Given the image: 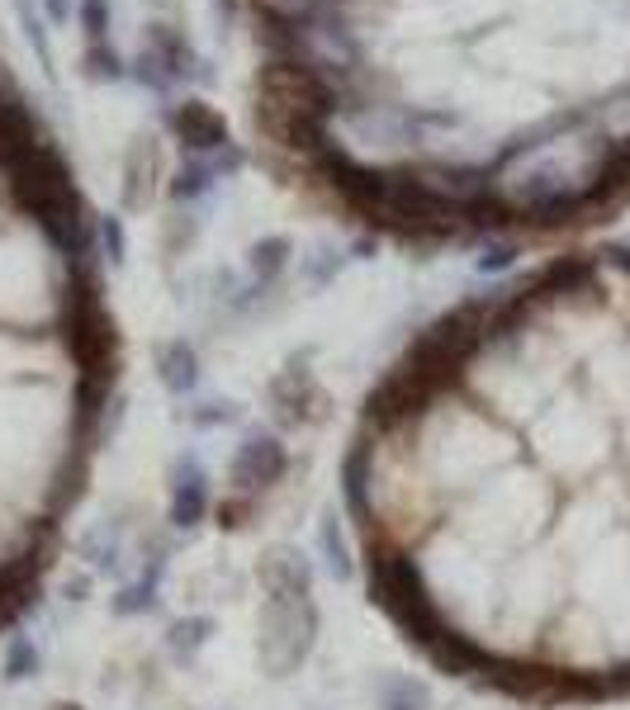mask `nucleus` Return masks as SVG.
Segmentation results:
<instances>
[{
  "mask_svg": "<svg viewBox=\"0 0 630 710\" xmlns=\"http://www.w3.org/2000/svg\"><path fill=\"white\" fill-rule=\"evenodd\" d=\"M185 426H195V432H219V426H233L242 422V403L237 398H204V403H190L181 413Z\"/></svg>",
  "mask_w": 630,
  "mask_h": 710,
  "instance_id": "nucleus-17",
  "label": "nucleus"
},
{
  "mask_svg": "<svg viewBox=\"0 0 630 710\" xmlns=\"http://www.w3.org/2000/svg\"><path fill=\"white\" fill-rule=\"evenodd\" d=\"M256 582L261 592H313V559L299 545H271L256 559Z\"/></svg>",
  "mask_w": 630,
  "mask_h": 710,
  "instance_id": "nucleus-5",
  "label": "nucleus"
},
{
  "mask_svg": "<svg viewBox=\"0 0 630 710\" xmlns=\"http://www.w3.org/2000/svg\"><path fill=\"white\" fill-rule=\"evenodd\" d=\"M209 507H214V488H209L204 459L195 450H181L176 459H171V503H166L171 530H181V536L200 530Z\"/></svg>",
  "mask_w": 630,
  "mask_h": 710,
  "instance_id": "nucleus-4",
  "label": "nucleus"
},
{
  "mask_svg": "<svg viewBox=\"0 0 630 710\" xmlns=\"http://www.w3.org/2000/svg\"><path fill=\"white\" fill-rule=\"evenodd\" d=\"M95 233H100V246H104V256H110V265H124L129 261V237H124V223H119L114 213L95 223Z\"/></svg>",
  "mask_w": 630,
  "mask_h": 710,
  "instance_id": "nucleus-19",
  "label": "nucleus"
},
{
  "mask_svg": "<svg viewBox=\"0 0 630 710\" xmlns=\"http://www.w3.org/2000/svg\"><path fill=\"white\" fill-rule=\"evenodd\" d=\"M85 67H91V77H119V71H124V67H119V58H114V52L110 48H91V52H85Z\"/></svg>",
  "mask_w": 630,
  "mask_h": 710,
  "instance_id": "nucleus-24",
  "label": "nucleus"
},
{
  "mask_svg": "<svg viewBox=\"0 0 630 710\" xmlns=\"http://www.w3.org/2000/svg\"><path fill=\"white\" fill-rule=\"evenodd\" d=\"M261 95H266L275 114H299V119H318V123L337 110L327 81L308 62H271L261 71Z\"/></svg>",
  "mask_w": 630,
  "mask_h": 710,
  "instance_id": "nucleus-2",
  "label": "nucleus"
},
{
  "mask_svg": "<svg viewBox=\"0 0 630 710\" xmlns=\"http://www.w3.org/2000/svg\"><path fill=\"white\" fill-rule=\"evenodd\" d=\"M370 701L375 710H431V687L413 672H379L370 682Z\"/></svg>",
  "mask_w": 630,
  "mask_h": 710,
  "instance_id": "nucleus-9",
  "label": "nucleus"
},
{
  "mask_svg": "<svg viewBox=\"0 0 630 710\" xmlns=\"http://www.w3.org/2000/svg\"><path fill=\"white\" fill-rule=\"evenodd\" d=\"M512 261H517V246H512V242H494V246H484V252H479L475 271H479V275H498V271H507Z\"/></svg>",
  "mask_w": 630,
  "mask_h": 710,
  "instance_id": "nucleus-21",
  "label": "nucleus"
},
{
  "mask_svg": "<svg viewBox=\"0 0 630 710\" xmlns=\"http://www.w3.org/2000/svg\"><path fill=\"white\" fill-rule=\"evenodd\" d=\"M162 611V578H148L138 574L133 582H124L114 597H110V616L119 620H133V616H152Z\"/></svg>",
  "mask_w": 630,
  "mask_h": 710,
  "instance_id": "nucleus-15",
  "label": "nucleus"
},
{
  "mask_svg": "<svg viewBox=\"0 0 630 710\" xmlns=\"http://www.w3.org/2000/svg\"><path fill=\"white\" fill-rule=\"evenodd\" d=\"M285 469H289V446L275 432H261V426H252V432L242 436V446L233 450L227 478H233V493L237 497H256L261 488L280 484Z\"/></svg>",
  "mask_w": 630,
  "mask_h": 710,
  "instance_id": "nucleus-3",
  "label": "nucleus"
},
{
  "mask_svg": "<svg viewBox=\"0 0 630 710\" xmlns=\"http://www.w3.org/2000/svg\"><path fill=\"white\" fill-rule=\"evenodd\" d=\"M342 497L356 521H370V450L356 446L342 459Z\"/></svg>",
  "mask_w": 630,
  "mask_h": 710,
  "instance_id": "nucleus-13",
  "label": "nucleus"
},
{
  "mask_svg": "<svg viewBox=\"0 0 630 710\" xmlns=\"http://www.w3.org/2000/svg\"><path fill=\"white\" fill-rule=\"evenodd\" d=\"M39 668H43V649L33 645V635H10L6 649H0V682L20 687L29 678H39Z\"/></svg>",
  "mask_w": 630,
  "mask_h": 710,
  "instance_id": "nucleus-14",
  "label": "nucleus"
},
{
  "mask_svg": "<svg viewBox=\"0 0 630 710\" xmlns=\"http://www.w3.org/2000/svg\"><path fill=\"white\" fill-rule=\"evenodd\" d=\"M214 175H219V166L190 162V166L176 171V185H171V194H176V200H195V194H204L209 185H214Z\"/></svg>",
  "mask_w": 630,
  "mask_h": 710,
  "instance_id": "nucleus-18",
  "label": "nucleus"
},
{
  "mask_svg": "<svg viewBox=\"0 0 630 710\" xmlns=\"http://www.w3.org/2000/svg\"><path fill=\"white\" fill-rule=\"evenodd\" d=\"M156 379H162V388L171 398H190L200 388V355L185 336L156 346Z\"/></svg>",
  "mask_w": 630,
  "mask_h": 710,
  "instance_id": "nucleus-6",
  "label": "nucleus"
},
{
  "mask_svg": "<svg viewBox=\"0 0 630 710\" xmlns=\"http://www.w3.org/2000/svg\"><path fill=\"white\" fill-rule=\"evenodd\" d=\"M48 14H52V20H67V14H72V6H67V0H48Z\"/></svg>",
  "mask_w": 630,
  "mask_h": 710,
  "instance_id": "nucleus-25",
  "label": "nucleus"
},
{
  "mask_svg": "<svg viewBox=\"0 0 630 710\" xmlns=\"http://www.w3.org/2000/svg\"><path fill=\"white\" fill-rule=\"evenodd\" d=\"M58 710H85V706H58Z\"/></svg>",
  "mask_w": 630,
  "mask_h": 710,
  "instance_id": "nucleus-26",
  "label": "nucleus"
},
{
  "mask_svg": "<svg viewBox=\"0 0 630 710\" xmlns=\"http://www.w3.org/2000/svg\"><path fill=\"white\" fill-rule=\"evenodd\" d=\"M318 555H323V568L337 582H356V574H360V568H356V549H352V540H346L337 507H327L323 521H318Z\"/></svg>",
  "mask_w": 630,
  "mask_h": 710,
  "instance_id": "nucleus-10",
  "label": "nucleus"
},
{
  "mask_svg": "<svg viewBox=\"0 0 630 710\" xmlns=\"http://www.w3.org/2000/svg\"><path fill=\"white\" fill-rule=\"evenodd\" d=\"M289 256H294V242H289V237H261V242H252L247 271H252V280H256V290H266V284L289 265Z\"/></svg>",
  "mask_w": 630,
  "mask_h": 710,
  "instance_id": "nucleus-16",
  "label": "nucleus"
},
{
  "mask_svg": "<svg viewBox=\"0 0 630 710\" xmlns=\"http://www.w3.org/2000/svg\"><path fill=\"white\" fill-rule=\"evenodd\" d=\"M20 6V24H24V33H29V43H33V52H39V62H43V71L52 77V48H48V33H43V24H39V14L29 10V0H14Z\"/></svg>",
  "mask_w": 630,
  "mask_h": 710,
  "instance_id": "nucleus-20",
  "label": "nucleus"
},
{
  "mask_svg": "<svg viewBox=\"0 0 630 710\" xmlns=\"http://www.w3.org/2000/svg\"><path fill=\"white\" fill-rule=\"evenodd\" d=\"M39 148V138H33V119L20 100H0V162L6 171L14 162H24V156Z\"/></svg>",
  "mask_w": 630,
  "mask_h": 710,
  "instance_id": "nucleus-12",
  "label": "nucleus"
},
{
  "mask_svg": "<svg viewBox=\"0 0 630 710\" xmlns=\"http://www.w3.org/2000/svg\"><path fill=\"white\" fill-rule=\"evenodd\" d=\"M81 24H85V33L100 43L104 39V29H110V6L104 0H81Z\"/></svg>",
  "mask_w": 630,
  "mask_h": 710,
  "instance_id": "nucleus-22",
  "label": "nucleus"
},
{
  "mask_svg": "<svg viewBox=\"0 0 630 710\" xmlns=\"http://www.w3.org/2000/svg\"><path fill=\"white\" fill-rule=\"evenodd\" d=\"M214 630H219V620H214V616H204V611H195V616L171 620L166 635H162V645H166V653H171L176 663H195L200 653L209 649V639H214Z\"/></svg>",
  "mask_w": 630,
  "mask_h": 710,
  "instance_id": "nucleus-11",
  "label": "nucleus"
},
{
  "mask_svg": "<svg viewBox=\"0 0 630 710\" xmlns=\"http://www.w3.org/2000/svg\"><path fill=\"white\" fill-rule=\"evenodd\" d=\"M77 555L85 559V568H91L95 578H119V564H124V536H119V521H95L77 540Z\"/></svg>",
  "mask_w": 630,
  "mask_h": 710,
  "instance_id": "nucleus-8",
  "label": "nucleus"
},
{
  "mask_svg": "<svg viewBox=\"0 0 630 710\" xmlns=\"http://www.w3.org/2000/svg\"><path fill=\"white\" fill-rule=\"evenodd\" d=\"M91 588H95L91 568H85V574H67L62 578V601H77V607H81V601H91Z\"/></svg>",
  "mask_w": 630,
  "mask_h": 710,
  "instance_id": "nucleus-23",
  "label": "nucleus"
},
{
  "mask_svg": "<svg viewBox=\"0 0 630 710\" xmlns=\"http://www.w3.org/2000/svg\"><path fill=\"white\" fill-rule=\"evenodd\" d=\"M171 129H176L185 148H195V152H214V148L227 142V123L200 100H185L181 110L171 114Z\"/></svg>",
  "mask_w": 630,
  "mask_h": 710,
  "instance_id": "nucleus-7",
  "label": "nucleus"
},
{
  "mask_svg": "<svg viewBox=\"0 0 630 710\" xmlns=\"http://www.w3.org/2000/svg\"><path fill=\"white\" fill-rule=\"evenodd\" d=\"M256 630H261V663L271 668V678H289L308 663L313 645H318V630H323V616H318V601L313 592H266L261 597V616H256Z\"/></svg>",
  "mask_w": 630,
  "mask_h": 710,
  "instance_id": "nucleus-1",
  "label": "nucleus"
}]
</instances>
